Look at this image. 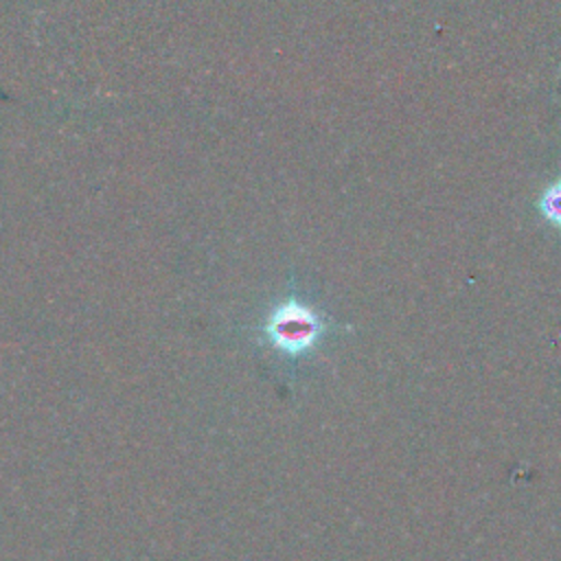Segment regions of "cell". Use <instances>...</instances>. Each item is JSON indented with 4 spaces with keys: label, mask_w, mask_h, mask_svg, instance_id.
Wrapping results in <instances>:
<instances>
[{
    "label": "cell",
    "mask_w": 561,
    "mask_h": 561,
    "mask_svg": "<svg viewBox=\"0 0 561 561\" xmlns=\"http://www.w3.org/2000/svg\"><path fill=\"white\" fill-rule=\"evenodd\" d=\"M263 331L276 351L296 357L309 353L324 335L327 327L313 307L298 298H285L270 311Z\"/></svg>",
    "instance_id": "6da1fadb"
},
{
    "label": "cell",
    "mask_w": 561,
    "mask_h": 561,
    "mask_svg": "<svg viewBox=\"0 0 561 561\" xmlns=\"http://www.w3.org/2000/svg\"><path fill=\"white\" fill-rule=\"evenodd\" d=\"M539 213L552 226L561 228V180L548 184L539 195Z\"/></svg>",
    "instance_id": "7a4b0ae2"
}]
</instances>
